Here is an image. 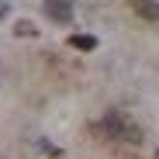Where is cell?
Instances as JSON below:
<instances>
[{
  "instance_id": "6da1fadb",
  "label": "cell",
  "mask_w": 159,
  "mask_h": 159,
  "mask_svg": "<svg viewBox=\"0 0 159 159\" xmlns=\"http://www.w3.org/2000/svg\"><path fill=\"white\" fill-rule=\"evenodd\" d=\"M97 131H100L104 139H114V142H142L139 125H131L121 111H107V114L97 121Z\"/></svg>"
},
{
  "instance_id": "7a4b0ae2",
  "label": "cell",
  "mask_w": 159,
  "mask_h": 159,
  "mask_svg": "<svg viewBox=\"0 0 159 159\" xmlns=\"http://www.w3.org/2000/svg\"><path fill=\"white\" fill-rule=\"evenodd\" d=\"M45 17L59 21V24H69L73 21V4L69 0H45Z\"/></svg>"
},
{
  "instance_id": "3957f363",
  "label": "cell",
  "mask_w": 159,
  "mask_h": 159,
  "mask_svg": "<svg viewBox=\"0 0 159 159\" xmlns=\"http://www.w3.org/2000/svg\"><path fill=\"white\" fill-rule=\"evenodd\" d=\"M131 4L145 21H159V0H131Z\"/></svg>"
},
{
  "instance_id": "277c9868",
  "label": "cell",
  "mask_w": 159,
  "mask_h": 159,
  "mask_svg": "<svg viewBox=\"0 0 159 159\" xmlns=\"http://www.w3.org/2000/svg\"><path fill=\"white\" fill-rule=\"evenodd\" d=\"M69 45H73L76 52H93V48H97V38H93V35H73Z\"/></svg>"
},
{
  "instance_id": "5b68a950",
  "label": "cell",
  "mask_w": 159,
  "mask_h": 159,
  "mask_svg": "<svg viewBox=\"0 0 159 159\" xmlns=\"http://www.w3.org/2000/svg\"><path fill=\"white\" fill-rule=\"evenodd\" d=\"M14 35H17V38H21V35H24V38H35V35H38V28H35L31 21H21L17 28H14Z\"/></svg>"
},
{
  "instance_id": "8992f818",
  "label": "cell",
  "mask_w": 159,
  "mask_h": 159,
  "mask_svg": "<svg viewBox=\"0 0 159 159\" xmlns=\"http://www.w3.org/2000/svg\"><path fill=\"white\" fill-rule=\"evenodd\" d=\"M4 14H7V4H0V17H4Z\"/></svg>"
},
{
  "instance_id": "52a82bcc",
  "label": "cell",
  "mask_w": 159,
  "mask_h": 159,
  "mask_svg": "<svg viewBox=\"0 0 159 159\" xmlns=\"http://www.w3.org/2000/svg\"><path fill=\"white\" fill-rule=\"evenodd\" d=\"M156 159H159V152H156Z\"/></svg>"
}]
</instances>
